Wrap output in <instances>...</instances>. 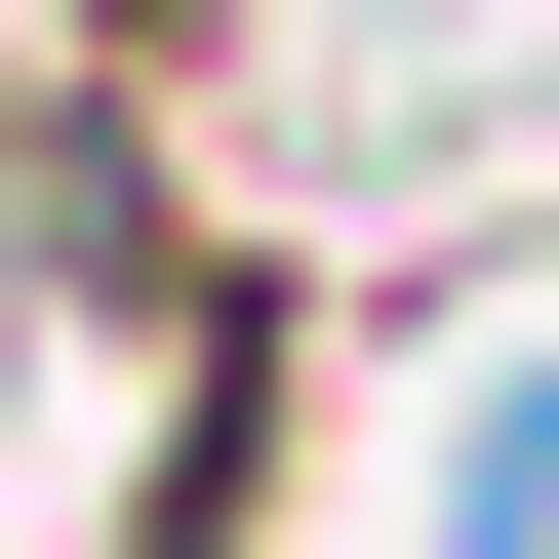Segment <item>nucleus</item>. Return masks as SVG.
<instances>
[{
	"mask_svg": "<svg viewBox=\"0 0 559 559\" xmlns=\"http://www.w3.org/2000/svg\"><path fill=\"white\" fill-rule=\"evenodd\" d=\"M40 160H120L280 320H400V280H520L559 240V0H81Z\"/></svg>",
	"mask_w": 559,
	"mask_h": 559,
	"instance_id": "f257e3e1",
	"label": "nucleus"
}]
</instances>
